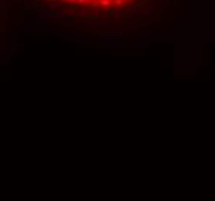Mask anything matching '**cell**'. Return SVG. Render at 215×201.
Masks as SVG:
<instances>
[{
	"instance_id": "cell-8",
	"label": "cell",
	"mask_w": 215,
	"mask_h": 201,
	"mask_svg": "<svg viewBox=\"0 0 215 201\" xmlns=\"http://www.w3.org/2000/svg\"><path fill=\"white\" fill-rule=\"evenodd\" d=\"M113 5H115L116 8H121V6L125 5V0H113Z\"/></svg>"
},
{
	"instance_id": "cell-10",
	"label": "cell",
	"mask_w": 215,
	"mask_h": 201,
	"mask_svg": "<svg viewBox=\"0 0 215 201\" xmlns=\"http://www.w3.org/2000/svg\"><path fill=\"white\" fill-rule=\"evenodd\" d=\"M99 14H101V16H107V14H110V11H107V8H102V9L99 11Z\"/></svg>"
},
{
	"instance_id": "cell-9",
	"label": "cell",
	"mask_w": 215,
	"mask_h": 201,
	"mask_svg": "<svg viewBox=\"0 0 215 201\" xmlns=\"http://www.w3.org/2000/svg\"><path fill=\"white\" fill-rule=\"evenodd\" d=\"M93 2H91V0H77V5H80V6H82V5H91Z\"/></svg>"
},
{
	"instance_id": "cell-11",
	"label": "cell",
	"mask_w": 215,
	"mask_h": 201,
	"mask_svg": "<svg viewBox=\"0 0 215 201\" xmlns=\"http://www.w3.org/2000/svg\"><path fill=\"white\" fill-rule=\"evenodd\" d=\"M67 3H68L70 6H73V5H77V0H65Z\"/></svg>"
},
{
	"instance_id": "cell-5",
	"label": "cell",
	"mask_w": 215,
	"mask_h": 201,
	"mask_svg": "<svg viewBox=\"0 0 215 201\" xmlns=\"http://www.w3.org/2000/svg\"><path fill=\"white\" fill-rule=\"evenodd\" d=\"M99 5L102 8H109V6L113 5V0H99Z\"/></svg>"
},
{
	"instance_id": "cell-2",
	"label": "cell",
	"mask_w": 215,
	"mask_h": 201,
	"mask_svg": "<svg viewBox=\"0 0 215 201\" xmlns=\"http://www.w3.org/2000/svg\"><path fill=\"white\" fill-rule=\"evenodd\" d=\"M101 37H105V39H110V37H122V33H101Z\"/></svg>"
},
{
	"instance_id": "cell-4",
	"label": "cell",
	"mask_w": 215,
	"mask_h": 201,
	"mask_svg": "<svg viewBox=\"0 0 215 201\" xmlns=\"http://www.w3.org/2000/svg\"><path fill=\"white\" fill-rule=\"evenodd\" d=\"M60 8H62V2H53V3L50 5L48 9H51V11H57V9H60Z\"/></svg>"
},
{
	"instance_id": "cell-3",
	"label": "cell",
	"mask_w": 215,
	"mask_h": 201,
	"mask_svg": "<svg viewBox=\"0 0 215 201\" xmlns=\"http://www.w3.org/2000/svg\"><path fill=\"white\" fill-rule=\"evenodd\" d=\"M139 6H141V5L130 6V12H132V14L135 16V17H139V16H141V9H139Z\"/></svg>"
},
{
	"instance_id": "cell-1",
	"label": "cell",
	"mask_w": 215,
	"mask_h": 201,
	"mask_svg": "<svg viewBox=\"0 0 215 201\" xmlns=\"http://www.w3.org/2000/svg\"><path fill=\"white\" fill-rule=\"evenodd\" d=\"M54 19H57V20H68V19H74V16H71V14H65V12H57Z\"/></svg>"
},
{
	"instance_id": "cell-6",
	"label": "cell",
	"mask_w": 215,
	"mask_h": 201,
	"mask_svg": "<svg viewBox=\"0 0 215 201\" xmlns=\"http://www.w3.org/2000/svg\"><path fill=\"white\" fill-rule=\"evenodd\" d=\"M110 14H112V16H122L124 11L119 9V8H112V9H110Z\"/></svg>"
},
{
	"instance_id": "cell-13",
	"label": "cell",
	"mask_w": 215,
	"mask_h": 201,
	"mask_svg": "<svg viewBox=\"0 0 215 201\" xmlns=\"http://www.w3.org/2000/svg\"><path fill=\"white\" fill-rule=\"evenodd\" d=\"M20 2H22V0H20Z\"/></svg>"
},
{
	"instance_id": "cell-7",
	"label": "cell",
	"mask_w": 215,
	"mask_h": 201,
	"mask_svg": "<svg viewBox=\"0 0 215 201\" xmlns=\"http://www.w3.org/2000/svg\"><path fill=\"white\" fill-rule=\"evenodd\" d=\"M85 17H87L88 20H98V19H101L102 16H101V14H87Z\"/></svg>"
},
{
	"instance_id": "cell-12",
	"label": "cell",
	"mask_w": 215,
	"mask_h": 201,
	"mask_svg": "<svg viewBox=\"0 0 215 201\" xmlns=\"http://www.w3.org/2000/svg\"><path fill=\"white\" fill-rule=\"evenodd\" d=\"M173 5H178V0H175V2H173Z\"/></svg>"
}]
</instances>
